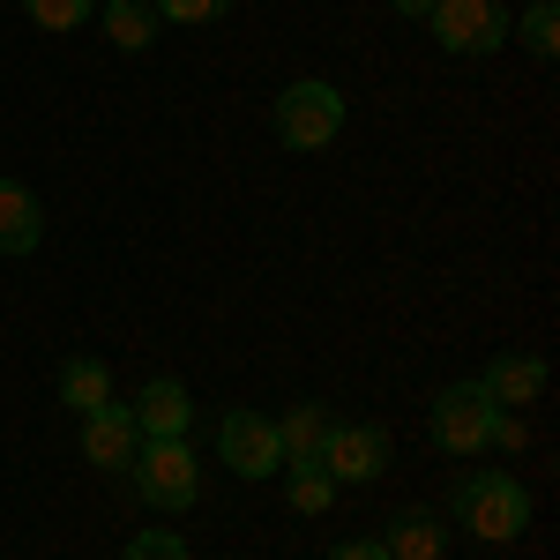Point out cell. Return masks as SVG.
I'll list each match as a JSON object with an SVG mask.
<instances>
[{"label": "cell", "mask_w": 560, "mask_h": 560, "mask_svg": "<svg viewBox=\"0 0 560 560\" xmlns=\"http://www.w3.org/2000/svg\"><path fill=\"white\" fill-rule=\"evenodd\" d=\"M523 52H530V60H553L560 52V8L553 0H530V8H523Z\"/></svg>", "instance_id": "cell-17"}, {"label": "cell", "mask_w": 560, "mask_h": 560, "mask_svg": "<svg viewBox=\"0 0 560 560\" xmlns=\"http://www.w3.org/2000/svg\"><path fill=\"white\" fill-rule=\"evenodd\" d=\"M90 8H97V0H23V15H31L38 31H83Z\"/></svg>", "instance_id": "cell-18"}, {"label": "cell", "mask_w": 560, "mask_h": 560, "mask_svg": "<svg viewBox=\"0 0 560 560\" xmlns=\"http://www.w3.org/2000/svg\"><path fill=\"white\" fill-rule=\"evenodd\" d=\"M523 441H530V433H523V419H516V411H501V419H493V448H509V456H516Z\"/></svg>", "instance_id": "cell-21"}, {"label": "cell", "mask_w": 560, "mask_h": 560, "mask_svg": "<svg viewBox=\"0 0 560 560\" xmlns=\"http://www.w3.org/2000/svg\"><path fill=\"white\" fill-rule=\"evenodd\" d=\"M388 8H396V15H419V23L433 15V0H388Z\"/></svg>", "instance_id": "cell-23"}, {"label": "cell", "mask_w": 560, "mask_h": 560, "mask_svg": "<svg viewBox=\"0 0 560 560\" xmlns=\"http://www.w3.org/2000/svg\"><path fill=\"white\" fill-rule=\"evenodd\" d=\"M456 516L471 523L486 546H509V538H523V523H530V493L509 471H471L456 486Z\"/></svg>", "instance_id": "cell-1"}, {"label": "cell", "mask_w": 560, "mask_h": 560, "mask_svg": "<svg viewBox=\"0 0 560 560\" xmlns=\"http://www.w3.org/2000/svg\"><path fill=\"white\" fill-rule=\"evenodd\" d=\"M314 464L337 478V486H374V478L388 471V433L382 427H329V441H322Z\"/></svg>", "instance_id": "cell-6"}, {"label": "cell", "mask_w": 560, "mask_h": 560, "mask_svg": "<svg viewBox=\"0 0 560 560\" xmlns=\"http://www.w3.org/2000/svg\"><path fill=\"white\" fill-rule=\"evenodd\" d=\"M329 560H388V553H382V538H359V546H337Z\"/></svg>", "instance_id": "cell-22"}, {"label": "cell", "mask_w": 560, "mask_h": 560, "mask_svg": "<svg viewBox=\"0 0 560 560\" xmlns=\"http://www.w3.org/2000/svg\"><path fill=\"white\" fill-rule=\"evenodd\" d=\"M97 8H105V38L120 52H150L158 45V8L150 0H97Z\"/></svg>", "instance_id": "cell-14"}, {"label": "cell", "mask_w": 560, "mask_h": 560, "mask_svg": "<svg viewBox=\"0 0 560 560\" xmlns=\"http://www.w3.org/2000/svg\"><path fill=\"white\" fill-rule=\"evenodd\" d=\"M60 404L68 411H97V404H113V374H105V359H68L60 366Z\"/></svg>", "instance_id": "cell-15"}, {"label": "cell", "mask_w": 560, "mask_h": 560, "mask_svg": "<svg viewBox=\"0 0 560 560\" xmlns=\"http://www.w3.org/2000/svg\"><path fill=\"white\" fill-rule=\"evenodd\" d=\"M329 427H337V419H329L322 404H292V411L277 419V456H284V464H314L322 441H329Z\"/></svg>", "instance_id": "cell-12"}, {"label": "cell", "mask_w": 560, "mask_h": 560, "mask_svg": "<svg viewBox=\"0 0 560 560\" xmlns=\"http://www.w3.org/2000/svg\"><path fill=\"white\" fill-rule=\"evenodd\" d=\"M120 560H187V546H179L173 530H142V538H128Z\"/></svg>", "instance_id": "cell-19"}, {"label": "cell", "mask_w": 560, "mask_h": 560, "mask_svg": "<svg viewBox=\"0 0 560 560\" xmlns=\"http://www.w3.org/2000/svg\"><path fill=\"white\" fill-rule=\"evenodd\" d=\"M135 448H142V427H135L128 404H97L83 419V456L97 464V471H128Z\"/></svg>", "instance_id": "cell-8"}, {"label": "cell", "mask_w": 560, "mask_h": 560, "mask_svg": "<svg viewBox=\"0 0 560 560\" xmlns=\"http://www.w3.org/2000/svg\"><path fill=\"white\" fill-rule=\"evenodd\" d=\"M217 448H224V464H232L240 478L284 471V456H277V419H261V411H224V427H217Z\"/></svg>", "instance_id": "cell-7"}, {"label": "cell", "mask_w": 560, "mask_h": 560, "mask_svg": "<svg viewBox=\"0 0 560 560\" xmlns=\"http://www.w3.org/2000/svg\"><path fill=\"white\" fill-rule=\"evenodd\" d=\"M150 8H158L165 23H210V15L232 8V0H150Z\"/></svg>", "instance_id": "cell-20"}, {"label": "cell", "mask_w": 560, "mask_h": 560, "mask_svg": "<svg viewBox=\"0 0 560 560\" xmlns=\"http://www.w3.org/2000/svg\"><path fill=\"white\" fill-rule=\"evenodd\" d=\"M441 546H448V523L433 516V509H411V516H396V530L382 538L388 560H441Z\"/></svg>", "instance_id": "cell-13"}, {"label": "cell", "mask_w": 560, "mask_h": 560, "mask_svg": "<svg viewBox=\"0 0 560 560\" xmlns=\"http://www.w3.org/2000/svg\"><path fill=\"white\" fill-rule=\"evenodd\" d=\"M284 471H292L284 493H292V509H300V516H322V509L337 501V478L322 471V464H284Z\"/></svg>", "instance_id": "cell-16"}, {"label": "cell", "mask_w": 560, "mask_h": 560, "mask_svg": "<svg viewBox=\"0 0 560 560\" xmlns=\"http://www.w3.org/2000/svg\"><path fill=\"white\" fill-rule=\"evenodd\" d=\"M493 404H486V388L478 382H456L433 396V448L441 456H486L493 448Z\"/></svg>", "instance_id": "cell-3"}, {"label": "cell", "mask_w": 560, "mask_h": 560, "mask_svg": "<svg viewBox=\"0 0 560 560\" xmlns=\"http://www.w3.org/2000/svg\"><path fill=\"white\" fill-rule=\"evenodd\" d=\"M135 493L158 509V516H179V509H195V486H202V471H195V448L187 441H142L135 448Z\"/></svg>", "instance_id": "cell-2"}, {"label": "cell", "mask_w": 560, "mask_h": 560, "mask_svg": "<svg viewBox=\"0 0 560 560\" xmlns=\"http://www.w3.org/2000/svg\"><path fill=\"white\" fill-rule=\"evenodd\" d=\"M433 38L448 45V52H501L509 45V31H516V15L501 8V0H433Z\"/></svg>", "instance_id": "cell-5"}, {"label": "cell", "mask_w": 560, "mask_h": 560, "mask_svg": "<svg viewBox=\"0 0 560 560\" xmlns=\"http://www.w3.org/2000/svg\"><path fill=\"white\" fill-rule=\"evenodd\" d=\"M345 128V90L337 83H292L277 97V142L284 150H322Z\"/></svg>", "instance_id": "cell-4"}, {"label": "cell", "mask_w": 560, "mask_h": 560, "mask_svg": "<svg viewBox=\"0 0 560 560\" xmlns=\"http://www.w3.org/2000/svg\"><path fill=\"white\" fill-rule=\"evenodd\" d=\"M187 419H195V404H187V388L179 382H142V396H135V427H142V441H187Z\"/></svg>", "instance_id": "cell-9"}, {"label": "cell", "mask_w": 560, "mask_h": 560, "mask_svg": "<svg viewBox=\"0 0 560 560\" xmlns=\"http://www.w3.org/2000/svg\"><path fill=\"white\" fill-rule=\"evenodd\" d=\"M45 240V210L23 179H0V255H31Z\"/></svg>", "instance_id": "cell-11"}, {"label": "cell", "mask_w": 560, "mask_h": 560, "mask_svg": "<svg viewBox=\"0 0 560 560\" xmlns=\"http://www.w3.org/2000/svg\"><path fill=\"white\" fill-rule=\"evenodd\" d=\"M478 388H486L493 411H509V404H538V396H546V359H516V351H501V359L478 374Z\"/></svg>", "instance_id": "cell-10"}]
</instances>
